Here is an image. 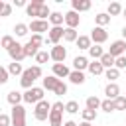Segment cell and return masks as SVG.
I'll return each instance as SVG.
<instances>
[{
  "instance_id": "obj_39",
  "label": "cell",
  "mask_w": 126,
  "mask_h": 126,
  "mask_svg": "<svg viewBox=\"0 0 126 126\" xmlns=\"http://www.w3.org/2000/svg\"><path fill=\"white\" fill-rule=\"evenodd\" d=\"M49 16H51V10L47 8V4H43V6H41V10H39L37 20H49Z\"/></svg>"
},
{
  "instance_id": "obj_30",
  "label": "cell",
  "mask_w": 126,
  "mask_h": 126,
  "mask_svg": "<svg viewBox=\"0 0 126 126\" xmlns=\"http://www.w3.org/2000/svg\"><path fill=\"white\" fill-rule=\"evenodd\" d=\"M8 73H10V75H20V77H22V73H24V69H22V63H16V61H12V63L8 65Z\"/></svg>"
},
{
  "instance_id": "obj_28",
  "label": "cell",
  "mask_w": 126,
  "mask_h": 126,
  "mask_svg": "<svg viewBox=\"0 0 126 126\" xmlns=\"http://www.w3.org/2000/svg\"><path fill=\"white\" fill-rule=\"evenodd\" d=\"M89 73L91 75H102L104 67L100 65V61H93V63H89Z\"/></svg>"
},
{
  "instance_id": "obj_11",
  "label": "cell",
  "mask_w": 126,
  "mask_h": 126,
  "mask_svg": "<svg viewBox=\"0 0 126 126\" xmlns=\"http://www.w3.org/2000/svg\"><path fill=\"white\" fill-rule=\"evenodd\" d=\"M49 55H51V59H53L55 63H63L65 57H67V49H65L63 45H53V49L49 51Z\"/></svg>"
},
{
  "instance_id": "obj_17",
  "label": "cell",
  "mask_w": 126,
  "mask_h": 126,
  "mask_svg": "<svg viewBox=\"0 0 126 126\" xmlns=\"http://www.w3.org/2000/svg\"><path fill=\"white\" fill-rule=\"evenodd\" d=\"M37 53H39V45H37V43L28 41V43L24 45V55H26V57H35Z\"/></svg>"
},
{
  "instance_id": "obj_45",
  "label": "cell",
  "mask_w": 126,
  "mask_h": 126,
  "mask_svg": "<svg viewBox=\"0 0 126 126\" xmlns=\"http://www.w3.org/2000/svg\"><path fill=\"white\" fill-rule=\"evenodd\" d=\"M10 14H12V6H10V4H4L2 12H0V18H6V16H10Z\"/></svg>"
},
{
  "instance_id": "obj_32",
  "label": "cell",
  "mask_w": 126,
  "mask_h": 126,
  "mask_svg": "<svg viewBox=\"0 0 126 126\" xmlns=\"http://www.w3.org/2000/svg\"><path fill=\"white\" fill-rule=\"evenodd\" d=\"M100 102H102V100H98L96 96H89L85 104H87V108H91V110H96V108H100Z\"/></svg>"
},
{
  "instance_id": "obj_44",
  "label": "cell",
  "mask_w": 126,
  "mask_h": 126,
  "mask_svg": "<svg viewBox=\"0 0 126 126\" xmlns=\"http://www.w3.org/2000/svg\"><path fill=\"white\" fill-rule=\"evenodd\" d=\"M10 124H12V118L8 114H2L0 112V126H10Z\"/></svg>"
},
{
  "instance_id": "obj_12",
  "label": "cell",
  "mask_w": 126,
  "mask_h": 126,
  "mask_svg": "<svg viewBox=\"0 0 126 126\" xmlns=\"http://www.w3.org/2000/svg\"><path fill=\"white\" fill-rule=\"evenodd\" d=\"M41 6H43V0H32V4L26 6V14H28V16H35V20H37Z\"/></svg>"
},
{
  "instance_id": "obj_15",
  "label": "cell",
  "mask_w": 126,
  "mask_h": 126,
  "mask_svg": "<svg viewBox=\"0 0 126 126\" xmlns=\"http://www.w3.org/2000/svg\"><path fill=\"white\" fill-rule=\"evenodd\" d=\"M104 94H106V98L114 100L116 96H120V87H118L116 83H108V85L104 87Z\"/></svg>"
},
{
  "instance_id": "obj_52",
  "label": "cell",
  "mask_w": 126,
  "mask_h": 126,
  "mask_svg": "<svg viewBox=\"0 0 126 126\" xmlns=\"http://www.w3.org/2000/svg\"><path fill=\"white\" fill-rule=\"evenodd\" d=\"M122 14H124V18H126V8H124V10H122Z\"/></svg>"
},
{
  "instance_id": "obj_33",
  "label": "cell",
  "mask_w": 126,
  "mask_h": 126,
  "mask_svg": "<svg viewBox=\"0 0 126 126\" xmlns=\"http://www.w3.org/2000/svg\"><path fill=\"white\" fill-rule=\"evenodd\" d=\"M81 114H83V120H85V122H93V120L96 118V110H91V108L81 110Z\"/></svg>"
},
{
  "instance_id": "obj_18",
  "label": "cell",
  "mask_w": 126,
  "mask_h": 126,
  "mask_svg": "<svg viewBox=\"0 0 126 126\" xmlns=\"http://www.w3.org/2000/svg\"><path fill=\"white\" fill-rule=\"evenodd\" d=\"M73 67H75V71H85V69H89V59L83 55H77L73 59Z\"/></svg>"
},
{
  "instance_id": "obj_53",
  "label": "cell",
  "mask_w": 126,
  "mask_h": 126,
  "mask_svg": "<svg viewBox=\"0 0 126 126\" xmlns=\"http://www.w3.org/2000/svg\"><path fill=\"white\" fill-rule=\"evenodd\" d=\"M124 96H126V94H124Z\"/></svg>"
},
{
  "instance_id": "obj_47",
  "label": "cell",
  "mask_w": 126,
  "mask_h": 126,
  "mask_svg": "<svg viewBox=\"0 0 126 126\" xmlns=\"http://www.w3.org/2000/svg\"><path fill=\"white\" fill-rule=\"evenodd\" d=\"M24 4H26L24 0H14V6H24Z\"/></svg>"
},
{
  "instance_id": "obj_50",
  "label": "cell",
  "mask_w": 126,
  "mask_h": 126,
  "mask_svg": "<svg viewBox=\"0 0 126 126\" xmlns=\"http://www.w3.org/2000/svg\"><path fill=\"white\" fill-rule=\"evenodd\" d=\"M77 126H91V122H85V120H83V122H81V124H77Z\"/></svg>"
},
{
  "instance_id": "obj_36",
  "label": "cell",
  "mask_w": 126,
  "mask_h": 126,
  "mask_svg": "<svg viewBox=\"0 0 126 126\" xmlns=\"http://www.w3.org/2000/svg\"><path fill=\"white\" fill-rule=\"evenodd\" d=\"M14 32H16L18 37H22V35H26V33L30 32V28H28L26 24H16V26H14Z\"/></svg>"
},
{
  "instance_id": "obj_25",
  "label": "cell",
  "mask_w": 126,
  "mask_h": 126,
  "mask_svg": "<svg viewBox=\"0 0 126 126\" xmlns=\"http://www.w3.org/2000/svg\"><path fill=\"white\" fill-rule=\"evenodd\" d=\"M69 81H71L73 85H83V83H85V73H83V71H71Z\"/></svg>"
},
{
  "instance_id": "obj_31",
  "label": "cell",
  "mask_w": 126,
  "mask_h": 126,
  "mask_svg": "<svg viewBox=\"0 0 126 126\" xmlns=\"http://www.w3.org/2000/svg\"><path fill=\"white\" fill-rule=\"evenodd\" d=\"M104 77H106L110 83H114V81L120 77V71H118L116 67H112V69H106V71H104Z\"/></svg>"
},
{
  "instance_id": "obj_51",
  "label": "cell",
  "mask_w": 126,
  "mask_h": 126,
  "mask_svg": "<svg viewBox=\"0 0 126 126\" xmlns=\"http://www.w3.org/2000/svg\"><path fill=\"white\" fill-rule=\"evenodd\" d=\"M2 8H4V2H2V0H0V12H2Z\"/></svg>"
},
{
  "instance_id": "obj_29",
  "label": "cell",
  "mask_w": 126,
  "mask_h": 126,
  "mask_svg": "<svg viewBox=\"0 0 126 126\" xmlns=\"http://www.w3.org/2000/svg\"><path fill=\"white\" fill-rule=\"evenodd\" d=\"M77 37H79L77 30H73V28H65V33H63V39H65V41H77Z\"/></svg>"
},
{
  "instance_id": "obj_19",
  "label": "cell",
  "mask_w": 126,
  "mask_h": 126,
  "mask_svg": "<svg viewBox=\"0 0 126 126\" xmlns=\"http://www.w3.org/2000/svg\"><path fill=\"white\" fill-rule=\"evenodd\" d=\"M59 81H61V79H57L55 75H49V77H45V79L41 81V85H43V89H47V91H55V87L59 85Z\"/></svg>"
},
{
  "instance_id": "obj_48",
  "label": "cell",
  "mask_w": 126,
  "mask_h": 126,
  "mask_svg": "<svg viewBox=\"0 0 126 126\" xmlns=\"http://www.w3.org/2000/svg\"><path fill=\"white\" fill-rule=\"evenodd\" d=\"M63 126H77L73 120H67V122H63Z\"/></svg>"
},
{
  "instance_id": "obj_22",
  "label": "cell",
  "mask_w": 126,
  "mask_h": 126,
  "mask_svg": "<svg viewBox=\"0 0 126 126\" xmlns=\"http://www.w3.org/2000/svg\"><path fill=\"white\" fill-rule=\"evenodd\" d=\"M75 43H77V47H79V49H87V51H89V49H91V45H93V43H91V35H79Z\"/></svg>"
},
{
  "instance_id": "obj_3",
  "label": "cell",
  "mask_w": 126,
  "mask_h": 126,
  "mask_svg": "<svg viewBox=\"0 0 126 126\" xmlns=\"http://www.w3.org/2000/svg\"><path fill=\"white\" fill-rule=\"evenodd\" d=\"M43 93H45L43 87H32V89H28V91L24 93V102H28V104H37L39 100H43Z\"/></svg>"
},
{
  "instance_id": "obj_9",
  "label": "cell",
  "mask_w": 126,
  "mask_h": 126,
  "mask_svg": "<svg viewBox=\"0 0 126 126\" xmlns=\"http://www.w3.org/2000/svg\"><path fill=\"white\" fill-rule=\"evenodd\" d=\"M63 33H65V30L59 26V28H51L49 32H47V39H45V43H53V45H59V39L63 37Z\"/></svg>"
},
{
  "instance_id": "obj_8",
  "label": "cell",
  "mask_w": 126,
  "mask_h": 126,
  "mask_svg": "<svg viewBox=\"0 0 126 126\" xmlns=\"http://www.w3.org/2000/svg\"><path fill=\"white\" fill-rule=\"evenodd\" d=\"M108 53H110L114 59L120 57V55H124V53H126V41H124V39H116V41H112Z\"/></svg>"
},
{
  "instance_id": "obj_7",
  "label": "cell",
  "mask_w": 126,
  "mask_h": 126,
  "mask_svg": "<svg viewBox=\"0 0 126 126\" xmlns=\"http://www.w3.org/2000/svg\"><path fill=\"white\" fill-rule=\"evenodd\" d=\"M106 39H108V32H106L104 28H98V26H96V28L91 30V41H94L96 45L104 43Z\"/></svg>"
},
{
  "instance_id": "obj_27",
  "label": "cell",
  "mask_w": 126,
  "mask_h": 126,
  "mask_svg": "<svg viewBox=\"0 0 126 126\" xmlns=\"http://www.w3.org/2000/svg\"><path fill=\"white\" fill-rule=\"evenodd\" d=\"M94 22H96V26H98V28H104L106 24H110V16H108V14H104V12H100V14H96V16H94Z\"/></svg>"
},
{
  "instance_id": "obj_20",
  "label": "cell",
  "mask_w": 126,
  "mask_h": 126,
  "mask_svg": "<svg viewBox=\"0 0 126 126\" xmlns=\"http://www.w3.org/2000/svg\"><path fill=\"white\" fill-rule=\"evenodd\" d=\"M63 22H65V14H61V12H51V16H49L51 28H59Z\"/></svg>"
},
{
  "instance_id": "obj_14",
  "label": "cell",
  "mask_w": 126,
  "mask_h": 126,
  "mask_svg": "<svg viewBox=\"0 0 126 126\" xmlns=\"http://www.w3.org/2000/svg\"><path fill=\"white\" fill-rule=\"evenodd\" d=\"M65 24H67V28H73V30H75V28L81 24L79 14H77V12H73V10H71V12H67V14H65Z\"/></svg>"
},
{
  "instance_id": "obj_37",
  "label": "cell",
  "mask_w": 126,
  "mask_h": 126,
  "mask_svg": "<svg viewBox=\"0 0 126 126\" xmlns=\"http://www.w3.org/2000/svg\"><path fill=\"white\" fill-rule=\"evenodd\" d=\"M14 43H16V41H14V37H12V35H4V37L0 39V47H4V49H10Z\"/></svg>"
},
{
  "instance_id": "obj_13",
  "label": "cell",
  "mask_w": 126,
  "mask_h": 126,
  "mask_svg": "<svg viewBox=\"0 0 126 126\" xmlns=\"http://www.w3.org/2000/svg\"><path fill=\"white\" fill-rule=\"evenodd\" d=\"M53 75H55L57 79H63V77L69 79L71 71H69V67H67L65 63H53Z\"/></svg>"
},
{
  "instance_id": "obj_5",
  "label": "cell",
  "mask_w": 126,
  "mask_h": 126,
  "mask_svg": "<svg viewBox=\"0 0 126 126\" xmlns=\"http://www.w3.org/2000/svg\"><path fill=\"white\" fill-rule=\"evenodd\" d=\"M10 118H12V126H26V108H24L22 104L12 106Z\"/></svg>"
},
{
  "instance_id": "obj_21",
  "label": "cell",
  "mask_w": 126,
  "mask_h": 126,
  "mask_svg": "<svg viewBox=\"0 0 126 126\" xmlns=\"http://www.w3.org/2000/svg\"><path fill=\"white\" fill-rule=\"evenodd\" d=\"M6 98H8V102H10L12 106H18V104L24 100V93H18V91H10Z\"/></svg>"
},
{
  "instance_id": "obj_6",
  "label": "cell",
  "mask_w": 126,
  "mask_h": 126,
  "mask_svg": "<svg viewBox=\"0 0 126 126\" xmlns=\"http://www.w3.org/2000/svg\"><path fill=\"white\" fill-rule=\"evenodd\" d=\"M28 28H30V32H33V33H37V35H41L43 32H49V30H51L49 24H47V20H32Z\"/></svg>"
},
{
  "instance_id": "obj_1",
  "label": "cell",
  "mask_w": 126,
  "mask_h": 126,
  "mask_svg": "<svg viewBox=\"0 0 126 126\" xmlns=\"http://www.w3.org/2000/svg\"><path fill=\"white\" fill-rule=\"evenodd\" d=\"M39 77H41V67H39V65L28 67V69H24V73H22L20 85L28 91V89H32V87H33V81H35V79H39Z\"/></svg>"
},
{
  "instance_id": "obj_42",
  "label": "cell",
  "mask_w": 126,
  "mask_h": 126,
  "mask_svg": "<svg viewBox=\"0 0 126 126\" xmlns=\"http://www.w3.org/2000/svg\"><path fill=\"white\" fill-rule=\"evenodd\" d=\"M114 67L120 71V69H124L126 67V55H120V57H116V61H114Z\"/></svg>"
},
{
  "instance_id": "obj_10",
  "label": "cell",
  "mask_w": 126,
  "mask_h": 126,
  "mask_svg": "<svg viewBox=\"0 0 126 126\" xmlns=\"http://www.w3.org/2000/svg\"><path fill=\"white\" fill-rule=\"evenodd\" d=\"M8 55H10V59H12V61L20 63V61H22V59L26 57V55H24V45L16 41V43H14V45H12L10 49H8Z\"/></svg>"
},
{
  "instance_id": "obj_34",
  "label": "cell",
  "mask_w": 126,
  "mask_h": 126,
  "mask_svg": "<svg viewBox=\"0 0 126 126\" xmlns=\"http://www.w3.org/2000/svg\"><path fill=\"white\" fill-rule=\"evenodd\" d=\"M100 108L104 110V112H114L116 108H114V100H110V98H104L102 102H100Z\"/></svg>"
},
{
  "instance_id": "obj_26",
  "label": "cell",
  "mask_w": 126,
  "mask_h": 126,
  "mask_svg": "<svg viewBox=\"0 0 126 126\" xmlns=\"http://www.w3.org/2000/svg\"><path fill=\"white\" fill-rule=\"evenodd\" d=\"M122 10H124V8H122V4H120V2H110V4H108V12H106V14H108V16H118V14H122Z\"/></svg>"
},
{
  "instance_id": "obj_2",
  "label": "cell",
  "mask_w": 126,
  "mask_h": 126,
  "mask_svg": "<svg viewBox=\"0 0 126 126\" xmlns=\"http://www.w3.org/2000/svg\"><path fill=\"white\" fill-rule=\"evenodd\" d=\"M63 112H65V104L61 100L51 104V112H49V124L51 126H63Z\"/></svg>"
},
{
  "instance_id": "obj_24",
  "label": "cell",
  "mask_w": 126,
  "mask_h": 126,
  "mask_svg": "<svg viewBox=\"0 0 126 126\" xmlns=\"http://www.w3.org/2000/svg\"><path fill=\"white\" fill-rule=\"evenodd\" d=\"M98 61H100V65H102V67H104V71H106V69H112V67H114V61H116V59H114V57L106 51V53H104Z\"/></svg>"
},
{
  "instance_id": "obj_41",
  "label": "cell",
  "mask_w": 126,
  "mask_h": 126,
  "mask_svg": "<svg viewBox=\"0 0 126 126\" xmlns=\"http://www.w3.org/2000/svg\"><path fill=\"white\" fill-rule=\"evenodd\" d=\"M57 96H63V94H67V85L63 83V81H59V85L55 87V91H53Z\"/></svg>"
},
{
  "instance_id": "obj_38",
  "label": "cell",
  "mask_w": 126,
  "mask_h": 126,
  "mask_svg": "<svg viewBox=\"0 0 126 126\" xmlns=\"http://www.w3.org/2000/svg\"><path fill=\"white\" fill-rule=\"evenodd\" d=\"M65 112H69V114L79 112V102H77V100H69V102L65 104Z\"/></svg>"
},
{
  "instance_id": "obj_40",
  "label": "cell",
  "mask_w": 126,
  "mask_h": 126,
  "mask_svg": "<svg viewBox=\"0 0 126 126\" xmlns=\"http://www.w3.org/2000/svg\"><path fill=\"white\" fill-rule=\"evenodd\" d=\"M49 59H51V55H49L47 51H39V53L35 55V61H37V63H47Z\"/></svg>"
},
{
  "instance_id": "obj_4",
  "label": "cell",
  "mask_w": 126,
  "mask_h": 126,
  "mask_svg": "<svg viewBox=\"0 0 126 126\" xmlns=\"http://www.w3.org/2000/svg\"><path fill=\"white\" fill-rule=\"evenodd\" d=\"M49 112H51V102H47L45 98L43 100H39L37 104H35V110H33V116H35V120H47L49 118Z\"/></svg>"
},
{
  "instance_id": "obj_43",
  "label": "cell",
  "mask_w": 126,
  "mask_h": 126,
  "mask_svg": "<svg viewBox=\"0 0 126 126\" xmlns=\"http://www.w3.org/2000/svg\"><path fill=\"white\" fill-rule=\"evenodd\" d=\"M8 77H10V73H8V69L0 65V85H4V83H8Z\"/></svg>"
},
{
  "instance_id": "obj_35",
  "label": "cell",
  "mask_w": 126,
  "mask_h": 126,
  "mask_svg": "<svg viewBox=\"0 0 126 126\" xmlns=\"http://www.w3.org/2000/svg\"><path fill=\"white\" fill-rule=\"evenodd\" d=\"M114 108L116 110H126V96L124 94H120V96L114 98Z\"/></svg>"
},
{
  "instance_id": "obj_23",
  "label": "cell",
  "mask_w": 126,
  "mask_h": 126,
  "mask_svg": "<svg viewBox=\"0 0 126 126\" xmlns=\"http://www.w3.org/2000/svg\"><path fill=\"white\" fill-rule=\"evenodd\" d=\"M104 53H106V51H104L100 45H96V43H94V45H91V49H89V55L93 57V61H98Z\"/></svg>"
},
{
  "instance_id": "obj_49",
  "label": "cell",
  "mask_w": 126,
  "mask_h": 126,
  "mask_svg": "<svg viewBox=\"0 0 126 126\" xmlns=\"http://www.w3.org/2000/svg\"><path fill=\"white\" fill-rule=\"evenodd\" d=\"M122 37H124V41H126V26L122 28Z\"/></svg>"
},
{
  "instance_id": "obj_46",
  "label": "cell",
  "mask_w": 126,
  "mask_h": 126,
  "mask_svg": "<svg viewBox=\"0 0 126 126\" xmlns=\"http://www.w3.org/2000/svg\"><path fill=\"white\" fill-rule=\"evenodd\" d=\"M30 41H33V43H37V45H41V43H43V37H41V35H37V33H33V35L30 37Z\"/></svg>"
},
{
  "instance_id": "obj_16",
  "label": "cell",
  "mask_w": 126,
  "mask_h": 126,
  "mask_svg": "<svg viewBox=\"0 0 126 126\" xmlns=\"http://www.w3.org/2000/svg\"><path fill=\"white\" fill-rule=\"evenodd\" d=\"M71 6H73V12H87V10H91V0H73L71 2Z\"/></svg>"
}]
</instances>
